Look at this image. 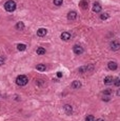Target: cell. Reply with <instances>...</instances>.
I'll list each match as a JSON object with an SVG mask.
<instances>
[{
	"label": "cell",
	"instance_id": "obj_27",
	"mask_svg": "<svg viewBox=\"0 0 120 121\" xmlns=\"http://www.w3.org/2000/svg\"><path fill=\"white\" fill-rule=\"evenodd\" d=\"M57 76H58L59 78H61V77H62V73H61V72H58V73H57Z\"/></svg>",
	"mask_w": 120,
	"mask_h": 121
},
{
	"label": "cell",
	"instance_id": "obj_17",
	"mask_svg": "<svg viewBox=\"0 0 120 121\" xmlns=\"http://www.w3.org/2000/svg\"><path fill=\"white\" fill-rule=\"evenodd\" d=\"M102 95L106 96V97H110V96L112 95V91H111L110 89H104V91L102 92Z\"/></svg>",
	"mask_w": 120,
	"mask_h": 121
},
{
	"label": "cell",
	"instance_id": "obj_26",
	"mask_svg": "<svg viewBox=\"0 0 120 121\" xmlns=\"http://www.w3.org/2000/svg\"><path fill=\"white\" fill-rule=\"evenodd\" d=\"M102 100H103V101H110V97H106V96H103V97H102Z\"/></svg>",
	"mask_w": 120,
	"mask_h": 121
},
{
	"label": "cell",
	"instance_id": "obj_22",
	"mask_svg": "<svg viewBox=\"0 0 120 121\" xmlns=\"http://www.w3.org/2000/svg\"><path fill=\"white\" fill-rule=\"evenodd\" d=\"M114 84H115V86H120V77L115 78L114 79Z\"/></svg>",
	"mask_w": 120,
	"mask_h": 121
},
{
	"label": "cell",
	"instance_id": "obj_9",
	"mask_svg": "<svg viewBox=\"0 0 120 121\" xmlns=\"http://www.w3.org/2000/svg\"><path fill=\"white\" fill-rule=\"evenodd\" d=\"M46 33H47L46 28H39V30L37 31V36H38V37H44V36L46 35Z\"/></svg>",
	"mask_w": 120,
	"mask_h": 121
},
{
	"label": "cell",
	"instance_id": "obj_1",
	"mask_svg": "<svg viewBox=\"0 0 120 121\" xmlns=\"http://www.w3.org/2000/svg\"><path fill=\"white\" fill-rule=\"evenodd\" d=\"M16 8H17V4H16L15 1H13V0H8V1L5 2V4H4V8H5L6 12H14L16 10Z\"/></svg>",
	"mask_w": 120,
	"mask_h": 121
},
{
	"label": "cell",
	"instance_id": "obj_30",
	"mask_svg": "<svg viewBox=\"0 0 120 121\" xmlns=\"http://www.w3.org/2000/svg\"><path fill=\"white\" fill-rule=\"evenodd\" d=\"M0 97H1V95H0Z\"/></svg>",
	"mask_w": 120,
	"mask_h": 121
},
{
	"label": "cell",
	"instance_id": "obj_7",
	"mask_svg": "<svg viewBox=\"0 0 120 121\" xmlns=\"http://www.w3.org/2000/svg\"><path fill=\"white\" fill-rule=\"evenodd\" d=\"M104 84L105 85H111V84H114V78L112 76H108L104 78Z\"/></svg>",
	"mask_w": 120,
	"mask_h": 121
},
{
	"label": "cell",
	"instance_id": "obj_20",
	"mask_svg": "<svg viewBox=\"0 0 120 121\" xmlns=\"http://www.w3.org/2000/svg\"><path fill=\"white\" fill-rule=\"evenodd\" d=\"M85 69H87V73H90V72H92L94 69V65L93 64H89V65L85 66Z\"/></svg>",
	"mask_w": 120,
	"mask_h": 121
},
{
	"label": "cell",
	"instance_id": "obj_15",
	"mask_svg": "<svg viewBox=\"0 0 120 121\" xmlns=\"http://www.w3.org/2000/svg\"><path fill=\"white\" fill-rule=\"evenodd\" d=\"M17 50L20 51V52H22V51H25L26 50V45H25V44H22V43L17 44Z\"/></svg>",
	"mask_w": 120,
	"mask_h": 121
},
{
	"label": "cell",
	"instance_id": "obj_13",
	"mask_svg": "<svg viewBox=\"0 0 120 121\" xmlns=\"http://www.w3.org/2000/svg\"><path fill=\"white\" fill-rule=\"evenodd\" d=\"M72 87H73L74 89H79L81 87V82L78 81V80H75V81H73V83H72Z\"/></svg>",
	"mask_w": 120,
	"mask_h": 121
},
{
	"label": "cell",
	"instance_id": "obj_4",
	"mask_svg": "<svg viewBox=\"0 0 120 121\" xmlns=\"http://www.w3.org/2000/svg\"><path fill=\"white\" fill-rule=\"evenodd\" d=\"M73 52L76 54V55H81V54L83 53V48L81 45H79V44H75V45L73 46Z\"/></svg>",
	"mask_w": 120,
	"mask_h": 121
},
{
	"label": "cell",
	"instance_id": "obj_18",
	"mask_svg": "<svg viewBox=\"0 0 120 121\" xmlns=\"http://www.w3.org/2000/svg\"><path fill=\"white\" fill-rule=\"evenodd\" d=\"M36 53L38 54V55H44L45 54V48H37V51H36Z\"/></svg>",
	"mask_w": 120,
	"mask_h": 121
},
{
	"label": "cell",
	"instance_id": "obj_12",
	"mask_svg": "<svg viewBox=\"0 0 120 121\" xmlns=\"http://www.w3.org/2000/svg\"><path fill=\"white\" fill-rule=\"evenodd\" d=\"M76 18H77V13L75 11H72V12H70L67 14V19L69 20H75Z\"/></svg>",
	"mask_w": 120,
	"mask_h": 121
},
{
	"label": "cell",
	"instance_id": "obj_10",
	"mask_svg": "<svg viewBox=\"0 0 120 121\" xmlns=\"http://www.w3.org/2000/svg\"><path fill=\"white\" fill-rule=\"evenodd\" d=\"M79 6H80V8H82V10H87V8H89V2H87V0H81V1L79 2Z\"/></svg>",
	"mask_w": 120,
	"mask_h": 121
},
{
	"label": "cell",
	"instance_id": "obj_2",
	"mask_svg": "<svg viewBox=\"0 0 120 121\" xmlns=\"http://www.w3.org/2000/svg\"><path fill=\"white\" fill-rule=\"evenodd\" d=\"M28 82H29V79L25 75H19V76H17V78H16V83H17V85H19V86L26 85Z\"/></svg>",
	"mask_w": 120,
	"mask_h": 121
},
{
	"label": "cell",
	"instance_id": "obj_21",
	"mask_svg": "<svg viewBox=\"0 0 120 121\" xmlns=\"http://www.w3.org/2000/svg\"><path fill=\"white\" fill-rule=\"evenodd\" d=\"M54 4H55L56 6H60V5H62V3H63V0H54Z\"/></svg>",
	"mask_w": 120,
	"mask_h": 121
},
{
	"label": "cell",
	"instance_id": "obj_16",
	"mask_svg": "<svg viewBox=\"0 0 120 121\" xmlns=\"http://www.w3.org/2000/svg\"><path fill=\"white\" fill-rule=\"evenodd\" d=\"M36 69L39 72H44L45 69H46V66H45L44 64H38V65L36 66Z\"/></svg>",
	"mask_w": 120,
	"mask_h": 121
},
{
	"label": "cell",
	"instance_id": "obj_29",
	"mask_svg": "<svg viewBox=\"0 0 120 121\" xmlns=\"http://www.w3.org/2000/svg\"><path fill=\"white\" fill-rule=\"evenodd\" d=\"M96 121H104V120H103V119H97Z\"/></svg>",
	"mask_w": 120,
	"mask_h": 121
},
{
	"label": "cell",
	"instance_id": "obj_3",
	"mask_svg": "<svg viewBox=\"0 0 120 121\" xmlns=\"http://www.w3.org/2000/svg\"><path fill=\"white\" fill-rule=\"evenodd\" d=\"M110 48L112 51L116 52V51H118L120 48V42L117 41V40H113V41L110 43Z\"/></svg>",
	"mask_w": 120,
	"mask_h": 121
},
{
	"label": "cell",
	"instance_id": "obj_24",
	"mask_svg": "<svg viewBox=\"0 0 120 121\" xmlns=\"http://www.w3.org/2000/svg\"><path fill=\"white\" fill-rule=\"evenodd\" d=\"M85 121H94V116L93 115H87L85 117Z\"/></svg>",
	"mask_w": 120,
	"mask_h": 121
},
{
	"label": "cell",
	"instance_id": "obj_11",
	"mask_svg": "<svg viewBox=\"0 0 120 121\" xmlns=\"http://www.w3.org/2000/svg\"><path fill=\"white\" fill-rule=\"evenodd\" d=\"M101 10H102V8H101L100 4L97 3V2H95L94 5H93V11H94L95 13H100Z\"/></svg>",
	"mask_w": 120,
	"mask_h": 121
},
{
	"label": "cell",
	"instance_id": "obj_14",
	"mask_svg": "<svg viewBox=\"0 0 120 121\" xmlns=\"http://www.w3.org/2000/svg\"><path fill=\"white\" fill-rule=\"evenodd\" d=\"M15 28H16V30H17V31H22L24 28H25V25H24L23 22L20 21V22H17V23H16V26H15Z\"/></svg>",
	"mask_w": 120,
	"mask_h": 121
},
{
	"label": "cell",
	"instance_id": "obj_5",
	"mask_svg": "<svg viewBox=\"0 0 120 121\" xmlns=\"http://www.w3.org/2000/svg\"><path fill=\"white\" fill-rule=\"evenodd\" d=\"M60 37H61V39H62L63 41H69V40L71 39L72 35L70 34L69 32H63V33H61Z\"/></svg>",
	"mask_w": 120,
	"mask_h": 121
},
{
	"label": "cell",
	"instance_id": "obj_25",
	"mask_svg": "<svg viewBox=\"0 0 120 121\" xmlns=\"http://www.w3.org/2000/svg\"><path fill=\"white\" fill-rule=\"evenodd\" d=\"M4 62H5V57H3V56H0V65H3Z\"/></svg>",
	"mask_w": 120,
	"mask_h": 121
},
{
	"label": "cell",
	"instance_id": "obj_28",
	"mask_svg": "<svg viewBox=\"0 0 120 121\" xmlns=\"http://www.w3.org/2000/svg\"><path fill=\"white\" fill-rule=\"evenodd\" d=\"M117 96H119V97H120V89L117 91Z\"/></svg>",
	"mask_w": 120,
	"mask_h": 121
},
{
	"label": "cell",
	"instance_id": "obj_6",
	"mask_svg": "<svg viewBox=\"0 0 120 121\" xmlns=\"http://www.w3.org/2000/svg\"><path fill=\"white\" fill-rule=\"evenodd\" d=\"M108 68L110 69L111 71H116L117 68H118V64H117L115 61H110L108 63Z\"/></svg>",
	"mask_w": 120,
	"mask_h": 121
},
{
	"label": "cell",
	"instance_id": "obj_19",
	"mask_svg": "<svg viewBox=\"0 0 120 121\" xmlns=\"http://www.w3.org/2000/svg\"><path fill=\"white\" fill-rule=\"evenodd\" d=\"M108 17H110V15H108V13H103V14H100V19H101V20H106Z\"/></svg>",
	"mask_w": 120,
	"mask_h": 121
},
{
	"label": "cell",
	"instance_id": "obj_23",
	"mask_svg": "<svg viewBox=\"0 0 120 121\" xmlns=\"http://www.w3.org/2000/svg\"><path fill=\"white\" fill-rule=\"evenodd\" d=\"M78 72H79L80 74H84V73H87L85 66H81V68H79V69H78Z\"/></svg>",
	"mask_w": 120,
	"mask_h": 121
},
{
	"label": "cell",
	"instance_id": "obj_8",
	"mask_svg": "<svg viewBox=\"0 0 120 121\" xmlns=\"http://www.w3.org/2000/svg\"><path fill=\"white\" fill-rule=\"evenodd\" d=\"M63 109H64V112L67 115H71V114L73 113V106H71L70 104H65L64 106H63Z\"/></svg>",
	"mask_w": 120,
	"mask_h": 121
}]
</instances>
